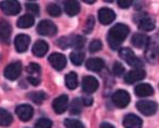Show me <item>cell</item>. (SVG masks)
Segmentation results:
<instances>
[{
  "label": "cell",
  "mask_w": 159,
  "mask_h": 128,
  "mask_svg": "<svg viewBox=\"0 0 159 128\" xmlns=\"http://www.w3.org/2000/svg\"><path fill=\"white\" fill-rule=\"evenodd\" d=\"M129 27L125 24H116L109 30L107 34V42L113 50H118L120 45L125 41L127 36L129 35Z\"/></svg>",
  "instance_id": "obj_1"
},
{
  "label": "cell",
  "mask_w": 159,
  "mask_h": 128,
  "mask_svg": "<svg viewBox=\"0 0 159 128\" xmlns=\"http://www.w3.org/2000/svg\"><path fill=\"white\" fill-rule=\"evenodd\" d=\"M119 55H120V58H122L128 64L131 65V66H134L135 69H141V66H142V62L135 57L134 52L130 48L120 49Z\"/></svg>",
  "instance_id": "obj_2"
},
{
  "label": "cell",
  "mask_w": 159,
  "mask_h": 128,
  "mask_svg": "<svg viewBox=\"0 0 159 128\" xmlns=\"http://www.w3.org/2000/svg\"><path fill=\"white\" fill-rule=\"evenodd\" d=\"M136 107L138 110L143 114V115H146V116H151L154 115L156 113L158 109V105L156 102L151 100H143V101H139L136 103Z\"/></svg>",
  "instance_id": "obj_3"
},
{
  "label": "cell",
  "mask_w": 159,
  "mask_h": 128,
  "mask_svg": "<svg viewBox=\"0 0 159 128\" xmlns=\"http://www.w3.org/2000/svg\"><path fill=\"white\" fill-rule=\"evenodd\" d=\"M57 32V27L53 22L43 20L37 26V33L42 36H53Z\"/></svg>",
  "instance_id": "obj_4"
},
{
  "label": "cell",
  "mask_w": 159,
  "mask_h": 128,
  "mask_svg": "<svg viewBox=\"0 0 159 128\" xmlns=\"http://www.w3.org/2000/svg\"><path fill=\"white\" fill-rule=\"evenodd\" d=\"M0 9L2 12L8 15H16L21 12V4L17 1L6 0V1H0Z\"/></svg>",
  "instance_id": "obj_5"
},
{
  "label": "cell",
  "mask_w": 159,
  "mask_h": 128,
  "mask_svg": "<svg viewBox=\"0 0 159 128\" xmlns=\"http://www.w3.org/2000/svg\"><path fill=\"white\" fill-rule=\"evenodd\" d=\"M22 73L21 62H13L4 69V77L9 80H15L20 77Z\"/></svg>",
  "instance_id": "obj_6"
},
{
  "label": "cell",
  "mask_w": 159,
  "mask_h": 128,
  "mask_svg": "<svg viewBox=\"0 0 159 128\" xmlns=\"http://www.w3.org/2000/svg\"><path fill=\"white\" fill-rule=\"evenodd\" d=\"M130 95L127 92L126 90H117L115 93L113 95V102L114 104L117 107H120V109H124V107H128V104L130 103Z\"/></svg>",
  "instance_id": "obj_7"
},
{
  "label": "cell",
  "mask_w": 159,
  "mask_h": 128,
  "mask_svg": "<svg viewBox=\"0 0 159 128\" xmlns=\"http://www.w3.org/2000/svg\"><path fill=\"white\" fill-rule=\"evenodd\" d=\"M49 62H50L51 66L57 71H62L65 66H66V57L62 53L54 52L50 55L49 57Z\"/></svg>",
  "instance_id": "obj_8"
},
{
  "label": "cell",
  "mask_w": 159,
  "mask_h": 128,
  "mask_svg": "<svg viewBox=\"0 0 159 128\" xmlns=\"http://www.w3.org/2000/svg\"><path fill=\"white\" fill-rule=\"evenodd\" d=\"M145 76H146V73L143 69H134L132 71L128 72L125 76V82L127 84H134L136 82H140V80L144 79Z\"/></svg>",
  "instance_id": "obj_9"
},
{
  "label": "cell",
  "mask_w": 159,
  "mask_h": 128,
  "mask_svg": "<svg viewBox=\"0 0 159 128\" xmlns=\"http://www.w3.org/2000/svg\"><path fill=\"white\" fill-rule=\"evenodd\" d=\"M30 36L25 35V34H20L14 39L15 49H16V51L20 53L25 52L28 49V47H30Z\"/></svg>",
  "instance_id": "obj_10"
},
{
  "label": "cell",
  "mask_w": 159,
  "mask_h": 128,
  "mask_svg": "<svg viewBox=\"0 0 159 128\" xmlns=\"http://www.w3.org/2000/svg\"><path fill=\"white\" fill-rule=\"evenodd\" d=\"M15 112H16V115L19 116L20 120L23 121V122H27L33 117L34 109L30 104H22L16 107Z\"/></svg>",
  "instance_id": "obj_11"
},
{
  "label": "cell",
  "mask_w": 159,
  "mask_h": 128,
  "mask_svg": "<svg viewBox=\"0 0 159 128\" xmlns=\"http://www.w3.org/2000/svg\"><path fill=\"white\" fill-rule=\"evenodd\" d=\"M98 88V82L93 76H84L82 78V90L86 93H92Z\"/></svg>",
  "instance_id": "obj_12"
},
{
  "label": "cell",
  "mask_w": 159,
  "mask_h": 128,
  "mask_svg": "<svg viewBox=\"0 0 159 128\" xmlns=\"http://www.w3.org/2000/svg\"><path fill=\"white\" fill-rule=\"evenodd\" d=\"M67 105H68V97L66 95H62L54 99L52 103V107L57 114H62L66 111Z\"/></svg>",
  "instance_id": "obj_13"
},
{
  "label": "cell",
  "mask_w": 159,
  "mask_h": 128,
  "mask_svg": "<svg viewBox=\"0 0 159 128\" xmlns=\"http://www.w3.org/2000/svg\"><path fill=\"white\" fill-rule=\"evenodd\" d=\"M116 14L111 9L108 8H102L98 10V20L103 25H108L115 20Z\"/></svg>",
  "instance_id": "obj_14"
},
{
  "label": "cell",
  "mask_w": 159,
  "mask_h": 128,
  "mask_svg": "<svg viewBox=\"0 0 159 128\" xmlns=\"http://www.w3.org/2000/svg\"><path fill=\"white\" fill-rule=\"evenodd\" d=\"M124 124L125 128H142V120L139 116L134 115V114H129L124 118Z\"/></svg>",
  "instance_id": "obj_15"
},
{
  "label": "cell",
  "mask_w": 159,
  "mask_h": 128,
  "mask_svg": "<svg viewBox=\"0 0 159 128\" xmlns=\"http://www.w3.org/2000/svg\"><path fill=\"white\" fill-rule=\"evenodd\" d=\"M148 39L149 38L147 37L146 35L138 33V34H134V35L132 36L131 41L134 47H136V48H139V49H142L148 45V42H149Z\"/></svg>",
  "instance_id": "obj_16"
},
{
  "label": "cell",
  "mask_w": 159,
  "mask_h": 128,
  "mask_svg": "<svg viewBox=\"0 0 159 128\" xmlns=\"http://www.w3.org/2000/svg\"><path fill=\"white\" fill-rule=\"evenodd\" d=\"M48 49H49V45L44 40H38L33 46V53L36 57H39V58L43 57L48 52Z\"/></svg>",
  "instance_id": "obj_17"
},
{
  "label": "cell",
  "mask_w": 159,
  "mask_h": 128,
  "mask_svg": "<svg viewBox=\"0 0 159 128\" xmlns=\"http://www.w3.org/2000/svg\"><path fill=\"white\" fill-rule=\"evenodd\" d=\"M64 8H65V12H66L67 15L69 17H75L78 13L80 12V4L78 1H74V0H70V1H66L64 3Z\"/></svg>",
  "instance_id": "obj_18"
},
{
  "label": "cell",
  "mask_w": 159,
  "mask_h": 128,
  "mask_svg": "<svg viewBox=\"0 0 159 128\" xmlns=\"http://www.w3.org/2000/svg\"><path fill=\"white\" fill-rule=\"evenodd\" d=\"M134 91L138 97H149L154 93V88L149 84H139Z\"/></svg>",
  "instance_id": "obj_19"
},
{
  "label": "cell",
  "mask_w": 159,
  "mask_h": 128,
  "mask_svg": "<svg viewBox=\"0 0 159 128\" xmlns=\"http://www.w3.org/2000/svg\"><path fill=\"white\" fill-rule=\"evenodd\" d=\"M86 66L89 71L92 72H100L104 67V61L100 58H92L89 59L86 63Z\"/></svg>",
  "instance_id": "obj_20"
},
{
  "label": "cell",
  "mask_w": 159,
  "mask_h": 128,
  "mask_svg": "<svg viewBox=\"0 0 159 128\" xmlns=\"http://www.w3.org/2000/svg\"><path fill=\"white\" fill-rule=\"evenodd\" d=\"M11 25L7 21L0 20V40L1 41H7L9 40L11 36Z\"/></svg>",
  "instance_id": "obj_21"
},
{
  "label": "cell",
  "mask_w": 159,
  "mask_h": 128,
  "mask_svg": "<svg viewBox=\"0 0 159 128\" xmlns=\"http://www.w3.org/2000/svg\"><path fill=\"white\" fill-rule=\"evenodd\" d=\"M152 40L153 41H151V45L148 46V51H147V59L149 61H153V59H157L159 55V44L157 45V42L159 41V37L158 40H156V37Z\"/></svg>",
  "instance_id": "obj_22"
},
{
  "label": "cell",
  "mask_w": 159,
  "mask_h": 128,
  "mask_svg": "<svg viewBox=\"0 0 159 128\" xmlns=\"http://www.w3.org/2000/svg\"><path fill=\"white\" fill-rule=\"evenodd\" d=\"M35 23V19L32 14H25V15H22L16 22V25L17 27L20 28H30L32 27Z\"/></svg>",
  "instance_id": "obj_23"
},
{
  "label": "cell",
  "mask_w": 159,
  "mask_h": 128,
  "mask_svg": "<svg viewBox=\"0 0 159 128\" xmlns=\"http://www.w3.org/2000/svg\"><path fill=\"white\" fill-rule=\"evenodd\" d=\"M139 28L144 32H149L155 28V21L149 17H145L139 22Z\"/></svg>",
  "instance_id": "obj_24"
},
{
  "label": "cell",
  "mask_w": 159,
  "mask_h": 128,
  "mask_svg": "<svg viewBox=\"0 0 159 128\" xmlns=\"http://www.w3.org/2000/svg\"><path fill=\"white\" fill-rule=\"evenodd\" d=\"M65 85L68 89L73 90V89L77 88L78 86V77H77V74L74 73V72H70L66 75L65 77Z\"/></svg>",
  "instance_id": "obj_25"
},
{
  "label": "cell",
  "mask_w": 159,
  "mask_h": 128,
  "mask_svg": "<svg viewBox=\"0 0 159 128\" xmlns=\"http://www.w3.org/2000/svg\"><path fill=\"white\" fill-rule=\"evenodd\" d=\"M26 71L28 73V77L32 78H38L40 79V74H41V69H40L39 64L37 63H30L26 67Z\"/></svg>",
  "instance_id": "obj_26"
},
{
  "label": "cell",
  "mask_w": 159,
  "mask_h": 128,
  "mask_svg": "<svg viewBox=\"0 0 159 128\" xmlns=\"http://www.w3.org/2000/svg\"><path fill=\"white\" fill-rule=\"evenodd\" d=\"M12 121H13L12 115L7 110L0 107V126H3V127L9 126V125H11Z\"/></svg>",
  "instance_id": "obj_27"
},
{
  "label": "cell",
  "mask_w": 159,
  "mask_h": 128,
  "mask_svg": "<svg viewBox=\"0 0 159 128\" xmlns=\"http://www.w3.org/2000/svg\"><path fill=\"white\" fill-rule=\"evenodd\" d=\"M69 58H70V61L73 64L81 65L84 60V52H82L81 50H75L73 52H70Z\"/></svg>",
  "instance_id": "obj_28"
},
{
  "label": "cell",
  "mask_w": 159,
  "mask_h": 128,
  "mask_svg": "<svg viewBox=\"0 0 159 128\" xmlns=\"http://www.w3.org/2000/svg\"><path fill=\"white\" fill-rule=\"evenodd\" d=\"M28 98L32 99L36 104H41V103L47 99V95L43 92V91H35V92L30 93V95H28Z\"/></svg>",
  "instance_id": "obj_29"
},
{
  "label": "cell",
  "mask_w": 159,
  "mask_h": 128,
  "mask_svg": "<svg viewBox=\"0 0 159 128\" xmlns=\"http://www.w3.org/2000/svg\"><path fill=\"white\" fill-rule=\"evenodd\" d=\"M82 100H80V99H74L73 102H71L70 104V107H69V112H70V114H75V115H77V114H80V112H81V107H82Z\"/></svg>",
  "instance_id": "obj_30"
},
{
  "label": "cell",
  "mask_w": 159,
  "mask_h": 128,
  "mask_svg": "<svg viewBox=\"0 0 159 128\" xmlns=\"http://www.w3.org/2000/svg\"><path fill=\"white\" fill-rule=\"evenodd\" d=\"M84 38L82 37V36H71V40H70V47H73V48L77 49V50H79V49H81L82 47L84 46Z\"/></svg>",
  "instance_id": "obj_31"
},
{
  "label": "cell",
  "mask_w": 159,
  "mask_h": 128,
  "mask_svg": "<svg viewBox=\"0 0 159 128\" xmlns=\"http://www.w3.org/2000/svg\"><path fill=\"white\" fill-rule=\"evenodd\" d=\"M64 125L66 128H84V124L80 121L74 120V118H66L64 121Z\"/></svg>",
  "instance_id": "obj_32"
},
{
  "label": "cell",
  "mask_w": 159,
  "mask_h": 128,
  "mask_svg": "<svg viewBox=\"0 0 159 128\" xmlns=\"http://www.w3.org/2000/svg\"><path fill=\"white\" fill-rule=\"evenodd\" d=\"M47 11H48V13L51 17H60L62 13V10H61V8H60V6H57V4H55V3L48 4Z\"/></svg>",
  "instance_id": "obj_33"
},
{
  "label": "cell",
  "mask_w": 159,
  "mask_h": 128,
  "mask_svg": "<svg viewBox=\"0 0 159 128\" xmlns=\"http://www.w3.org/2000/svg\"><path fill=\"white\" fill-rule=\"evenodd\" d=\"M52 127V122L49 118H40L36 122L35 128H51Z\"/></svg>",
  "instance_id": "obj_34"
},
{
  "label": "cell",
  "mask_w": 159,
  "mask_h": 128,
  "mask_svg": "<svg viewBox=\"0 0 159 128\" xmlns=\"http://www.w3.org/2000/svg\"><path fill=\"white\" fill-rule=\"evenodd\" d=\"M25 7H26V10L30 13H32V14H35V15L39 14V11H40L39 6H38L37 3H35V2H26Z\"/></svg>",
  "instance_id": "obj_35"
},
{
  "label": "cell",
  "mask_w": 159,
  "mask_h": 128,
  "mask_svg": "<svg viewBox=\"0 0 159 128\" xmlns=\"http://www.w3.org/2000/svg\"><path fill=\"white\" fill-rule=\"evenodd\" d=\"M102 47H103V45H102V42H101V40L94 39L91 41L90 46H89V50H90V52L95 53V52H98V51H100L101 49H102Z\"/></svg>",
  "instance_id": "obj_36"
},
{
  "label": "cell",
  "mask_w": 159,
  "mask_h": 128,
  "mask_svg": "<svg viewBox=\"0 0 159 128\" xmlns=\"http://www.w3.org/2000/svg\"><path fill=\"white\" fill-rule=\"evenodd\" d=\"M93 27H94V17H89L88 19H87L86 25H84V32L86 34H90L91 32H92Z\"/></svg>",
  "instance_id": "obj_37"
},
{
  "label": "cell",
  "mask_w": 159,
  "mask_h": 128,
  "mask_svg": "<svg viewBox=\"0 0 159 128\" xmlns=\"http://www.w3.org/2000/svg\"><path fill=\"white\" fill-rule=\"evenodd\" d=\"M113 73L117 76H121L125 73V66L120 62H115L113 66Z\"/></svg>",
  "instance_id": "obj_38"
},
{
  "label": "cell",
  "mask_w": 159,
  "mask_h": 128,
  "mask_svg": "<svg viewBox=\"0 0 159 128\" xmlns=\"http://www.w3.org/2000/svg\"><path fill=\"white\" fill-rule=\"evenodd\" d=\"M70 40H71V36L62 37V38H60V40L57 41V45H59L62 49H66V48H68V47H70Z\"/></svg>",
  "instance_id": "obj_39"
},
{
  "label": "cell",
  "mask_w": 159,
  "mask_h": 128,
  "mask_svg": "<svg viewBox=\"0 0 159 128\" xmlns=\"http://www.w3.org/2000/svg\"><path fill=\"white\" fill-rule=\"evenodd\" d=\"M131 4H132L131 0H119L118 1V6L121 9H128Z\"/></svg>",
  "instance_id": "obj_40"
},
{
  "label": "cell",
  "mask_w": 159,
  "mask_h": 128,
  "mask_svg": "<svg viewBox=\"0 0 159 128\" xmlns=\"http://www.w3.org/2000/svg\"><path fill=\"white\" fill-rule=\"evenodd\" d=\"M82 103H84V105H91L93 103V99L92 97H84L82 98Z\"/></svg>",
  "instance_id": "obj_41"
},
{
  "label": "cell",
  "mask_w": 159,
  "mask_h": 128,
  "mask_svg": "<svg viewBox=\"0 0 159 128\" xmlns=\"http://www.w3.org/2000/svg\"><path fill=\"white\" fill-rule=\"evenodd\" d=\"M27 79H28V82H30V84L34 85V86H38V85L40 84V82H41V79H38V78H32V77H28Z\"/></svg>",
  "instance_id": "obj_42"
},
{
  "label": "cell",
  "mask_w": 159,
  "mask_h": 128,
  "mask_svg": "<svg viewBox=\"0 0 159 128\" xmlns=\"http://www.w3.org/2000/svg\"><path fill=\"white\" fill-rule=\"evenodd\" d=\"M100 128H115V127H114L111 124H109V123H102Z\"/></svg>",
  "instance_id": "obj_43"
},
{
  "label": "cell",
  "mask_w": 159,
  "mask_h": 128,
  "mask_svg": "<svg viewBox=\"0 0 159 128\" xmlns=\"http://www.w3.org/2000/svg\"><path fill=\"white\" fill-rule=\"evenodd\" d=\"M87 3H93V2H94V0H87Z\"/></svg>",
  "instance_id": "obj_44"
}]
</instances>
